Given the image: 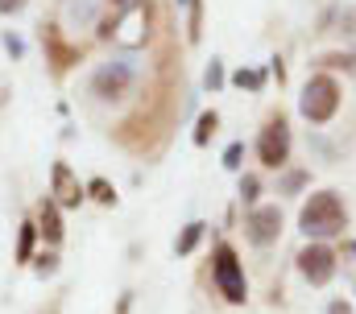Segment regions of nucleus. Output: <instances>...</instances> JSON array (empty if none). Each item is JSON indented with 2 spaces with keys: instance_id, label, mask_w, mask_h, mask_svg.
<instances>
[{
  "instance_id": "f3484780",
  "label": "nucleus",
  "mask_w": 356,
  "mask_h": 314,
  "mask_svg": "<svg viewBox=\"0 0 356 314\" xmlns=\"http://www.w3.org/2000/svg\"><path fill=\"white\" fill-rule=\"evenodd\" d=\"M257 195H261L257 174H245V178H241V199H245V203H257Z\"/></svg>"
},
{
  "instance_id": "7ed1b4c3",
  "label": "nucleus",
  "mask_w": 356,
  "mask_h": 314,
  "mask_svg": "<svg viewBox=\"0 0 356 314\" xmlns=\"http://www.w3.org/2000/svg\"><path fill=\"white\" fill-rule=\"evenodd\" d=\"M298 112H302L311 124H327V120L340 112V83H336L332 75H311L307 87H302Z\"/></svg>"
},
{
  "instance_id": "6e6552de",
  "label": "nucleus",
  "mask_w": 356,
  "mask_h": 314,
  "mask_svg": "<svg viewBox=\"0 0 356 314\" xmlns=\"http://www.w3.org/2000/svg\"><path fill=\"white\" fill-rule=\"evenodd\" d=\"M129 87H133V71L124 67V63H108V67H99L95 78H91V91L99 95V99H124L129 95Z\"/></svg>"
},
{
  "instance_id": "ddd939ff",
  "label": "nucleus",
  "mask_w": 356,
  "mask_h": 314,
  "mask_svg": "<svg viewBox=\"0 0 356 314\" xmlns=\"http://www.w3.org/2000/svg\"><path fill=\"white\" fill-rule=\"evenodd\" d=\"M216 129H220V116H216V112H203L199 124H195V145H207V141L216 137Z\"/></svg>"
},
{
  "instance_id": "393cba45",
  "label": "nucleus",
  "mask_w": 356,
  "mask_h": 314,
  "mask_svg": "<svg viewBox=\"0 0 356 314\" xmlns=\"http://www.w3.org/2000/svg\"><path fill=\"white\" fill-rule=\"evenodd\" d=\"M302 182H307V174H290V178H286V190H298Z\"/></svg>"
},
{
  "instance_id": "4be33fe9",
  "label": "nucleus",
  "mask_w": 356,
  "mask_h": 314,
  "mask_svg": "<svg viewBox=\"0 0 356 314\" xmlns=\"http://www.w3.org/2000/svg\"><path fill=\"white\" fill-rule=\"evenodd\" d=\"M241 154H245V145H228V154H224V165H228V170H236V165H241Z\"/></svg>"
},
{
  "instance_id": "6ab92c4d",
  "label": "nucleus",
  "mask_w": 356,
  "mask_h": 314,
  "mask_svg": "<svg viewBox=\"0 0 356 314\" xmlns=\"http://www.w3.org/2000/svg\"><path fill=\"white\" fill-rule=\"evenodd\" d=\"M199 21H203V4H199V0H191V29H186V38H191V42H199Z\"/></svg>"
},
{
  "instance_id": "dca6fc26",
  "label": "nucleus",
  "mask_w": 356,
  "mask_h": 314,
  "mask_svg": "<svg viewBox=\"0 0 356 314\" xmlns=\"http://www.w3.org/2000/svg\"><path fill=\"white\" fill-rule=\"evenodd\" d=\"M232 83H236V87H249V91H261L266 75H261V71H236V75H232Z\"/></svg>"
},
{
  "instance_id": "9d476101",
  "label": "nucleus",
  "mask_w": 356,
  "mask_h": 314,
  "mask_svg": "<svg viewBox=\"0 0 356 314\" xmlns=\"http://www.w3.org/2000/svg\"><path fill=\"white\" fill-rule=\"evenodd\" d=\"M42 42H46V50H50V67H54V71H67L71 63H79V50L63 42L58 25H42Z\"/></svg>"
},
{
  "instance_id": "f257e3e1",
  "label": "nucleus",
  "mask_w": 356,
  "mask_h": 314,
  "mask_svg": "<svg viewBox=\"0 0 356 314\" xmlns=\"http://www.w3.org/2000/svg\"><path fill=\"white\" fill-rule=\"evenodd\" d=\"M298 228L311 236V240L340 236L344 228H348V211H344L340 195H336V190H319V195H311V199L302 203V211H298Z\"/></svg>"
},
{
  "instance_id": "f8f14e48",
  "label": "nucleus",
  "mask_w": 356,
  "mask_h": 314,
  "mask_svg": "<svg viewBox=\"0 0 356 314\" xmlns=\"http://www.w3.org/2000/svg\"><path fill=\"white\" fill-rule=\"evenodd\" d=\"M88 195L95 199V203H104V207H112V203H116V186H112L108 178H91V182H88Z\"/></svg>"
},
{
  "instance_id": "39448f33",
  "label": "nucleus",
  "mask_w": 356,
  "mask_h": 314,
  "mask_svg": "<svg viewBox=\"0 0 356 314\" xmlns=\"http://www.w3.org/2000/svg\"><path fill=\"white\" fill-rule=\"evenodd\" d=\"M257 157H261L266 170H282V165L290 161V124H286L282 112L269 116V124L261 129V137H257Z\"/></svg>"
},
{
  "instance_id": "1a4fd4ad",
  "label": "nucleus",
  "mask_w": 356,
  "mask_h": 314,
  "mask_svg": "<svg viewBox=\"0 0 356 314\" xmlns=\"http://www.w3.org/2000/svg\"><path fill=\"white\" fill-rule=\"evenodd\" d=\"M245 232H249V240H253L257 248L273 244V240H277V232H282V211H277V207H253V211H249Z\"/></svg>"
},
{
  "instance_id": "5701e85b",
  "label": "nucleus",
  "mask_w": 356,
  "mask_h": 314,
  "mask_svg": "<svg viewBox=\"0 0 356 314\" xmlns=\"http://www.w3.org/2000/svg\"><path fill=\"white\" fill-rule=\"evenodd\" d=\"M25 4H29V0H0V13H4V17H13V13H21Z\"/></svg>"
},
{
  "instance_id": "b1692460",
  "label": "nucleus",
  "mask_w": 356,
  "mask_h": 314,
  "mask_svg": "<svg viewBox=\"0 0 356 314\" xmlns=\"http://www.w3.org/2000/svg\"><path fill=\"white\" fill-rule=\"evenodd\" d=\"M327 314H353V306H348V302H344V298H336V302H332V306H327Z\"/></svg>"
},
{
  "instance_id": "0eeeda50",
  "label": "nucleus",
  "mask_w": 356,
  "mask_h": 314,
  "mask_svg": "<svg viewBox=\"0 0 356 314\" xmlns=\"http://www.w3.org/2000/svg\"><path fill=\"white\" fill-rule=\"evenodd\" d=\"M50 195H54L58 207H79V203L88 199V186H79L75 170H71L67 161H54V165H50Z\"/></svg>"
},
{
  "instance_id": "412c9836",
  "label": "nucleus",
  "mask_w": 356,
  "mask_h": 314,
  "mask_svg": "<svg viewBox=\"0 0 356 314\" xmlns=\"http://www.w3.org/2000/svg\"><path fill=\"white\" fill-rule=\"evenodd\" d=\"M323 67H344V71H348V67H356V58H348V54H327Z\"/></svg>"
},
{
  "instance_id": "2eb2a0df",
  "label": "nucleus",
  "mask_w": 356,
  "mask_h": 314,
  "mask_svg": "<svg viewBox=\"0 0 356 314\" xmlns=\"http://www.w3.org/2000/svg\"><path fill=\"white\" fill-rule=\"evenodd\" d=\"M33 236H38V224H25V228H21V240H17V261H21V265L33 256Z\"/></svg>"
},
{
  "instance_id": "bb28decb",
  "label": "nucleus",
  "mask_w": 356,
  "mask_h": 314,
  "mask_svg": "<svg viewBox=\"0 0 356 314\" xmlns=\"http://www.w3.org/2000/svg\"><path fill=\"white\" fill-rule=\"evenodd\" d=\"M112 4H120V8H124V0H112Z\"/></svg>"
},
{
  "instance_id": "4468645a",
  "label": "nucleus",
  "mask_w": 356,
  "mask_h": 314,
  "mask_svg": "<svg viewBox=\"0 0 356 314\" xmlns=\"http://www.w3.org/2000/svg\"><path fill=\"white\" fill-rule=\"evenodd\" d=\"M203 228H207V224H186V228H182V236H178V244H175L178 256H186V252L203 240Z\"/></svg>"
},
{
  "instance_id": "423d86ee",
  "label": "nucleus",
  "mask_w": 356,
  "mask_h": 314,
  "mask_svg": "<svg viewBox=\"0 0 356 314\" xmlns=\"http://www.w3.org/2000/svg\"><path fill=\"white\" fill-rule=\"evenodd\" d=\"M298 273L311 281V286H327L332 273H336V252L327 244H307L298 252Z\"/></svg>"
},
{
  "instance_id": "a211bd4d",
  "label": "nucleus",
  "mask_w": 356,
  "mask_h": 314,
  "mask_svg": "<svg viewBox=\"0 0 356 314\" xmlns=\"http://www.w3.org/2000/svg\"><path fill=\"white\" fill-rule=\"evenodd\" d=\"M203 83H207V91H220V87H224V67H220V63H211V67H207V75H203Z\"/></svg>"
},
{
  "instance_id": "9b49d317",
  "label": "nucleus",
  "mask_w": 356,
  "mask_h": 314,
  "mask_svg": "<svg viewBox=\"0 0 356 314\" xmlns=\"http://www.w3.org/2000/svg\"><path fill=\"white\" fill-rule=\"evenodd\" d=\"M38 232L46 236V244H58L63 240V207L54 199H42L38 203Z\"/></svg>"
},
{
  "instance_id": "f03ea898",
  "label": "nucleus",
  "mask_w": 356,
  "mask_h": 314,
  "mask_svg": "<svg viewBox=\"0 0 356 314\" xmlns=\"http://www.w3.org/2000/svg\"><path fill=\"white\" fill-rule=\"evenodd\" d=\"M149 25H154L149 0H129V4L120 8V17H116L112 25H104V38H112V42L124 46V50H137V46L149 42Z\"/></svg>"
},
{
  "instance_id": "20e7f679",
  "label": "nucleus",
  "mask_w": 356,
  "mask_h": 314,
  "mask_svg": "<svg viewBox=\"0 0 356 314\" xmlns=\"http://www.w3.org/2000/svg\"><path fill=\"white\" fill-rule=\"evenodd\" d=\"M211 273H216V290H220L228 302H245V298H249V286H245V269H241V261H236L232 244H220V248H216Z\"/></svg>"
},
{
  "instance_id": "a878e982",
  "label": "nucleus",
  "mask_w": 356,
  "mask_h": 314,
  "mask_svg": "<svg viewBox=\"0 0 356 314\" xmlns=\"http://www.w3.org/2000/svg\"><path fill=\"white\" fill-rule=\"evenodd\" d=\"M348 252H353V256H356V240H353V244H348Z\"/></svg>"
},
{
  "instance_id": "aec40b11",
  "label": "nucleus",
  "mask_w": 356,
  "mask_h": 314,
  "mask_svg": "<svg viewBox=\"0 0 356 314\" xmlns=\"http://www.w3.org/2000/svg\"><path fill=\"white\" fill-rule=\"evenodd\" d=\"M58 269V256L54 252H46V256H38V277H50Z\"/></svg>"
}]
</instances>
